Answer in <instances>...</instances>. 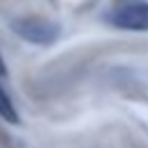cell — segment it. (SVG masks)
<instances>
[{"label":"cell","instance_id":"obj_1","mask_svg":"<svg viewBox=\"0 0 148 148\" xmlns=\"http://www.w3.org/2000/svg\"><path fill=\"white\" fill-rule=\"evenodd\" d=\"M12 30L21 39H25L30 44H39V46H49V44H53L60 37V25L49 21V18H42V16L14 18L12 21Z\"/></svg>","mask_w":148,"mask_h":148},{"label":"cell","instance_id":"obj_2","mask_svg":"<svg viewBox=\"0 0 148 148\" xmlns=\"http://www.w3.org/2000/svg\"><path fill=\"white\" fill-rule=\"evenodd\" d=\"M104 21L118 30H130V32H148V2L134 0L125 2L120 7H113Z\"/></svg>","mask_w":148,"mask_h":148},{"label":"cell","instance_id":"obj_3","mask_svg":"<svg viewBox=\"0 0 148 148\" xmlns=\"http://www.w3.org/2000/svg\"><path fill=\"white\" fill-rule=\"evenodd\" d=\"M0 118H5L7 123H12V125H18V111H16V106H14V102H12V97L5 92V88L0 86Z\"/></svg>","mask_w":148,"mask_h":148},{"label":"cell","instance_id":"obj_4","mask_svg":"<svg viewBox=\"0 0 148 148\" xmlns=\"http://www.w3.org/2000/svg\"><path fill=\"white\" fill-rule=\"evenodd\" d=\"M0 76H7V67H5V60L0 56Z\"/></svg>","mask_w":148,"mask_h":148}]
</instances>
